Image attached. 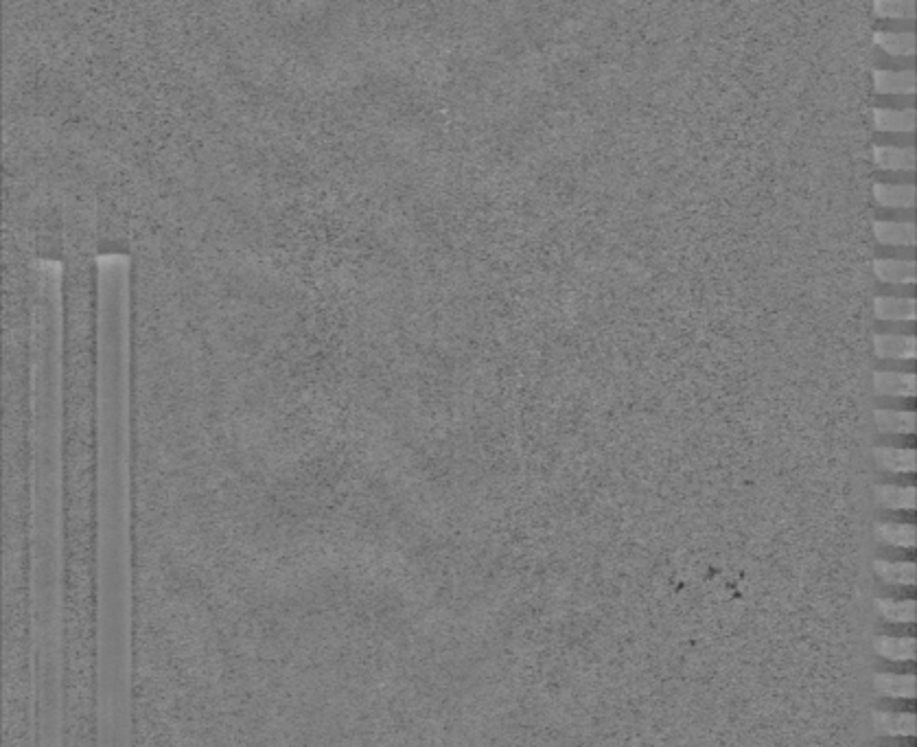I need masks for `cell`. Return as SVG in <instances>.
I'll list each match as a JSON object with an SVG mask.
<instances>
[{"label": "cell", "instance_id": "obj_1", "mask_svg": "<svg viewBox=\"0 0 917 747\" xmlns=\"http://www.w3.org/2000/svg\"><path fill=\"white\" fill-rule=\"evenodd\" d=\"M130 270L97 259V743L128 745L134 730V581H131Z\"/></svg>", "mask_w": 917, "mask_h": 747}, {"label": "cell", "instance_id": "obj_2", "mask_svg": "<svg viewBox=\"0 0 917 747\" xmlns=\"http://www.w3.org/2000/svg\"><path fill=\"white\" fill-rule=\"evenodd\" d=\"M31 634L37 743L64 732V489H62V288L42 274L31 338Z\"/></svg>", "mask_w": 917, "mask_h": 747}, {"label": "cell", "instance_id": "obj_3", "mask_svg": "<svg viewBox=\"0 0 917 747\" xmlns=\"http://www.w3.org/2000/svg\"><path fill=\"white\" fill-rule=\"evenodd\" d=\"M874 88L878 95H913L915 70H874Z\"/></svg>", "mask_w": 917, "mask_h": 747}, {"label": "cell", "instance_id": "obj_4", "mask_svg": "<svg viewBox=\"0 0 917 747\" xmlns=\"http://www.w3.org/2000/svg\"><path fill=\"white\" fill-rule=\"evenodd\" d=\"M876 130L889 132V134H909L915 130V110L913 108H876L874 110Z\"/></svg>", "mask_w": 917, "mask_h": 747}, {"label": "cell", "instance_id": "obj_5", "mask_svg": "<svg viewBox=\"0 0 917 747\" xmlns=\"http://www.w3.org/2000/svg\"><path fill=\"white\" fill-rule=\"evenodd\" d=\"M874 161L878 167L887 169V172H911V169H915V150L911 145H876Z\"/></svg>", "mask_w": 917, "mask_h": 747}, {"label": "cell", "instance_id": "obj_6", "mask_svg": "<svg viewBox=\"0 0 917 747\" xmlns=\"http://www.w3.org/2000/svg\"><path fill=\"white\" fill-rule=\"evenodd\" d=\"M874 689L885 697L896 700H913L915 675L913 673H878L874 675Z\"/></svg>", "mask_w": 917, "mask_h": 747}, {"label": "cell", "instance_id": "obj_7", "mask_svg": "<svg viewBox=\"0 0 917 747\" xmlns=\"http://www.w3.org/2000/svg\"><path fill=\"white\" fill-rule=\"evenodd\" d=\"M874 728L878 732L889 734V737H913L915 734V715L911 712H874Z\"/></svg>", "mask_w": 917, "mask_h": 747}, {"label": "cell", "instance_id": "obj_8", "mask_svg": "<svg viewBox=\"0 0 917 747\" xmlns=\"http://www.w3.org/2000/svg\"><path fill=\"white\" fill-rule=\"evenodd\" d=\"M874 386L878 393L889 395V397H915L913 373H891V371L876 373Z\"/></svg>", "mask_w": 917, "mask_h": 747}, {"label": "cell", "instance_id": "obj_9", "mask_svg": "<svg viewBox=\"0 0 917 747\" xmlns=\"http://www.w3.org/2000/svg\"><path fill=\"white\" fill-rule=\"evenodd\" d=\"M876 47L891 58H913L915 55V33L911 31H876Z\"/></svg>", "mask_w": 917, "mask_h": 747}, {"label": "cell", "instance_id": "obj_10", "mask_svg": "<svg viewBox=\"0 0 917 747\" xmlns=\"http://www.w3.org/2000/svg\"><path fill=\"white\" fill-rule=\"evenodd\" d=\"M876 653L893 662L915 660V638L911 636H878L874 640Z\"/></svg>", "mask_w": 917, "mask_h": 747}, {"label": "cell", "instance_id": "obj_11", "mask_svg": "<svg viewBox=\"0 0 917 747\" xmlns=\"http://www.w3.org/2000/svg\"><path fill=\"white\" fill-rule=\"evenodd\" d=\"M874 458L882 469L893 471V474L915 471V449L911 447H876Z\"/></svg>", "mask_w": 917, "mask_h": 747}, {"label": "cell", "instance_id": "obj_12", "mask_svg": "<svg viewBox=\"0 0 917 747\" xmlns=\"http://www.w3.org/2000/svg\"><path fill=\"white\" fill-rule=\"evenodd\" d=\"M874 197L881 206L887 208H911L915 205V186L913 184H874Z\"/></svg>", "mask_w": 917, "mask_h": 747}, {"label": "cell", "instance_id": "obj_13", "mask_svg": "<svg viewBox=\"0 0 917 747\" xmlns=\"http://www.w3.org/2000/svg\"><path fill=\"white\" fill-rule=\"evenodd\" d=\"M874 272L885 283H915V263L909 259H878Z\"/></svg>", "mask_w": 917, "mask_h": 747}, {"label": "cell", "instance_id": "obj_14", "mask_svg": "<svg viewBox=\"0 0 917 747\" xmlns=\"http://www.w3.org/2000/svg\"><path fill=\"white\" fill-rule=\"evenodd\" d=\"M876 239L885 246H913L915 224L911 222H876Z\"/></svg>", "mask_w": 917, "mask_h": 747}, {"label": "cell", "instance_id": "obj_15", "mask_svg": "<svg viewBox=\"0 0 917 747\" xmlns=\"http://www.w3.org/2000/svg\"><path fill=\"white\" fill-rule=\"evenodd\" d=\"M874 349H876V355H881V358L913 360L915 358V338L913 336H876Z\"/></svg>", "mask_w": 917, "mask_h": 747}, {"label": "cell", "instance_id": "obj_16", "mask_svg": "<svg viewBox=\"0 0 917 747\" xmlns=\"http://www.w3.org/2000/svg\"><path fill=\"white\" fill-rule=\"evenodd\" d=\"M876 426L885 434H913L915 412L909 410H876Z\"/></svg>", "mask_w": 917, "mask_h": 747}, {"label": "cell", "instance_id": "obj_17", "mask_svg": "<svg viewBox=\"0 0 917 747\" xmlns=\"http://www.w3.org/2000/svg\"><path fill=\"white\" fill-rule=\"evenodd\" d=\"M876 316L881 321H913L915 300L896 299V296H881V299H876Z\"/></svg>", "mask_w": 917, "mask_h": 747}, {"label": "cell", "instance_id": "obj_18", "mask_svg": "<svg viewBox=\"0 0 917 747\" xmlns=\"http://www.w3.org/2000/svg\"><path fill=\"white\" fill-rule=\"evenodd\" d=\"M876 498L882 507L891 510L915 509V487L881 485L876 489Z\"/></svg>", "mask_w": 917, "mask_h": 747}, {"label": "cell", "instance_id": "obj_19", "mask_svg": "<svg viewBox=\"0 0 917 747\" xmlns=\"http://www.w3.org/2000/svg\"><path fill=\"white\" fill-rule=\"evenodd\" d=\"M876 573L893 585L915 584V563L911 562H876Z\"/></svg>", "mask_w": 917, "mask_h": 747}, {"label": "cell", "instance_id": "obj_20", "mask_svg": "<svg viewBox=\"0 0 917 747\" xmlns=\"http://www.w3.org/2000/svg\"><path fill=\"white\" fill-rule=\"evenodd\" d=\"M876 609L889 623H915V601H896V598H878Z\"/></svg>", "mask_w": 917, "mask_h": 747}, {"label": "cell", "instance_id": "obj_21", "mask_svg": "<svg viewBox=\"0 0 917 747\" xmlns=\"http://www.w3.org/2000/svg\"><path fill=\"white\" fill-rule=\"evenodd\" d=\"M876 535H878V540L891 543V546H900V548L915 546V526L913 524H891V521H885V524L876 526Z\"/></svg>", "mask_w": 917, "mask_h": 747}, {"label": "cell", "instance_id": "obj_22", "mask_svg": "<svg viewBox=\"0 0 917 747\" xmlns=\"http://www.w3.org/2000/svg\"><path fill=\"white\" fill-rule=\"evenodd\" d=\"M874 11L882 20L915 18V0H874Z\"/></svg>", "mask_w": 917, "mask_h": 747}]
</instances>
